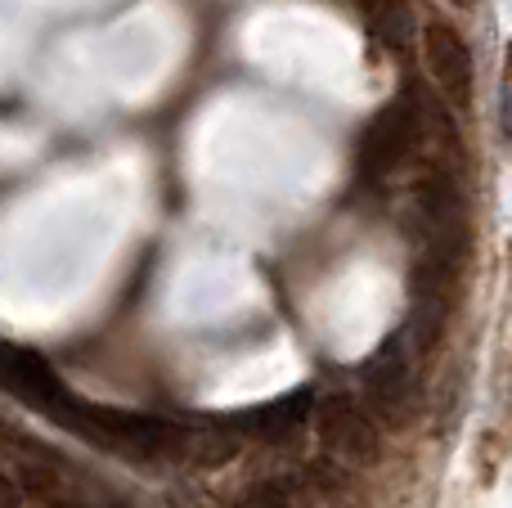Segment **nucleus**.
Here are the masks:
<instances>
[{
    "mask_svg": "<svg viewBox=\"0 0 512 508\" xmlns=\"http://www.w3.org/2000/svg\"><path fill=\"white\" fill-rule=\"evenodd\" d=\"M423 113H427V99H418L414 86H405L378 117L369 122L360 140V171L369 180H382L400 167V162L414 153L418 135H423Z\"/></svg>",
    "mask_w": 512,
    "mask_h": 508,
    "instance_id": "obj_1",
    "label": "nucleus"
},
{
    "mask_svg": "<svg viewBox=\"0 0 512 508\" xmlns=\"http://www.w3.org/2000/svg\"><path fill=\"white\" fill-rule=\"evenodd\" d=\"M423 63L432 86L441 90V99L450 108H463L472 99V81H477V68H472V50L463 41V32L445 18H427L423 23Z\"/></svg>",
    "mask_w": 512,
    "mask_h": 508,
    "instance_id": "obj_2",
    "label": "nucleus"
},
{
    "mask_svg": "<svg viewBox=\"0 0 512 508\" xmlns=\"http://www.w3.org/2000/svg\"><path fill=\"white\" fill-rule=\"evenodd\" d=\"M315 428L324 446L333 450L342 464H373L378 459V423L360 410L351 396H328L315 401Z\"/></svg>",
    "mask_w": 512,
    "mask_h": 508,
    "instance_id": "obj_3",
    "label": "nucleus"
},
{
    "mask_svg": "<svg viewBox=\"0 0 512 508\" xmlns=\"http://www.w3.org/2000/svg\"><path fill=\"white\" fill-rule=\"evenodd\" d=\"M373 36H378V45H387L391 54H409L418 41V14L409 0H373Z\"/></svg>",
    "mask_w": 512,
    "mask_h": 508,
    "instance_id": "obj_4",
    "label": "nucleus"
},
{
    "mask_svg": "<svg viewBox=\"0 0 512 508\" xmlns=\"http://www.w3.org/2000/svg\"><path fill=\"white\" fill-rule=\"evenodd\" d=\"M243 508H288V486L283 482H256L243 495Z\"/></svg>",
    "mask_w": 512,
    "mask_h": 508,
    "instance_id": "obj_5",
    "label": "nucleus"
},
{
    "mask_svg": "<svg viewBox=\"0 0 512 508\" xmlns=\"http://www.w3.org/2000/svg\"><path fill=\"white\" fill-rule=\"evenodd\" d=\"M499 131H504V140L512 144V41L504 54V77H499Z\"/></svg>",
    "mask_w": 512,
    "mask_h": 508,
    "instance_id": "obj_6",
    "label": "nucleus"
},
{
    "mask_svg": "<svg viewBox=\"0 0 512 508\" xmlns=\"http://www.w3.org/2000/svg\"><path fill=\"white\" fill-rule=\"evenodd\" d=\"M450 5H472V0H450Z\"/></svg>",
    "mask_w": 512,
    "mask_h": 508,
    "instance_id": "obj_7",
    "label": "nucleus"
}]
</instances>
